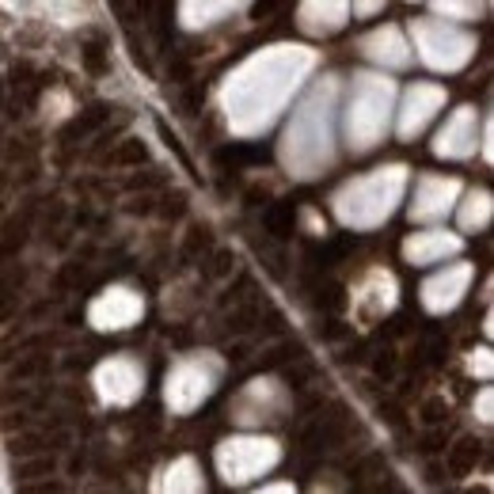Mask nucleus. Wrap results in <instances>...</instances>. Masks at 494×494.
<instances>
[{
    "instance_id": "obj_1",
    "label": "nucleus",
    "mask_w": 494,
    "mask_h": 494,
    "mask_svg": "<svg viewBox=\"0 0 494 494\" xmlns=\"http://www.w3.org/2000/svg\"><path fill=\"white\" fill-rule=\"evenodd\" d=\"M483 460V441L476 438H460L453 449H449V476H471L476 471V464Z\"/></svg>"
},
{
    "instance_id": "obj_2",
    "label": "nucleus",
    "mask_w": 494,
    "mask_h": 494,
    "mask_svg": "<svg viewBox=\"0 0 494 494\" xmlns=\"http://www.w3.org/2000/svg\"><path fill=\"white\" fill-rule=\"evenodd\" d=\"M267 232L270 236H277V240H286V236H293V228H297V206L293 202H274V206H267Z\"/></svg>"
},
{
    "instance_id": "obj_3",
    "label": "nucleus",
    "mask_w": 494,
    "mask_h": 494,
    "mask_svg": "<svg viewBox=\"0 0 494 494\" xmlns=\"http://www.w3.org/2000/svg\"><path fill=\"white\" fill-rule=\"evenodd\" d=\"M111 118V106H103V103H96V106H88L80 118H73L66 130H61V141H73V137H84V134H92V130H99V126Z\"/></svg>"
},
{
    "instance_id": "obj_4",
    "label": "nucleus",
    "mask_w": 494,
    "mask_h": 494,
    "mask_svg": "<svg viewBox=\"0 0 494 494\" xmlns=\"http://www.w3.org/2000/svg\"><path fill=\"white\" fill-rule=\"evenodd\" d=\"M270 160V148H259V145H228L217 153V164H263Z\"/></svg>"
},
{
    "instance_id": "obj_5",
    "label": "nucleus",
    "mask_w": 494,
    "mask_h": 494,
    "mask_svg": "<svg viewBox=\"0 0 494 494\" xmlns=\"http://www.w3.org/2000/svg\"><path fill=\"white\" fill-rule=\"evenodd\" d=\"M145 160H148V148L137 137L118 141V148L111 153V164H118V167H134V164H145Z\"/></svg>"
},
{
    "instance_id": "obj_6",
    "label": "nucleus",
    "mask_w": 494,
    "mask_h": 494,
    "mask_svg": "<svg viewBox=\"0 0 494 494\" xmlns=\"http://www.w3.org/2000/svg\"><path fill=\"white\" fill-rule=\"evenodd\" d=\"M38 476H54V457H35V460H19L15 468V479L19 483H27V479H38Z\"/></svg>"
},
{
    "instance_id": "obj_7",
    "label": "nucleus",
    "mask_w": 494,
    "mask_h": 494,
    "mask_svg": "<svg viewBox=\"0 0 494 494\" xmlns=\"http://www.w3.org/2000/svg\"><path fill=\"white\" fill-rule=\"evenodd\" d=\"M84 66H88V73H96V76L106 73V50H103V42H88V46H84Z\"/></svg>"
},
{
    "instance_id": "obj_8",
    "label": "nucleus",
    "mask_w": 494,
    "mask_h": 494,
    "mask_svg": "<svg viewBox=\"0 0 494 494\" xmlns=\"http://www.w3.org/2000/svg\"><path fill=\"white\" fill-rule=\"evenodd\" d=\"M202 247H209V228H206V225H198V228H190V236H187V244H183V259H195V255H198Z\"/></svg>"
},
{
    "instance_id": "obj_9",
    "label": "nucleus",
    "mask_w": 494,
    "mask_h": 494,
    "mask_svg": "<svg viewBox=\"0 0 494 494\" xmlns=\"http://www.w3.org/2000/svg\"><path fill=\"white\" fill-rule=\"evenodd\" d=\"M42 445H46V438H38V434H24V438H12V453L15 457H31V453H42Z\"/></svg>"
},
{
    "instance_id": "obj_10",
    "label": "nucleus",
    "mask_w": 494,
    "mask_h": 494,
    "mask_svg": "<svg viewBox=\"0 0 494 494\" xmlns=\"http://www.w3.org/2000/svg\"><path fill=\"white\" fill-rule=\"evenodd\" d=\"M50 369V358H24L12 369V377H35V373H46Z\"/></svg>"
},
{
    "instance_id": "obj_11",
    "label": "nucleus",
    "mask_w": 494,
    "mask_h": 494,
    "mask_svg": "<svg viewBox=\"0 0 494 494\" xmlns=\"http://www.w3.org/2000/svg\"><path fill=\"white\" fill-rule=\"evenodd\" d=\"M319 305H328V308H347V293H342V286H324L319 289Z\"/></svg>"
},
{
    "instance_id": "obj_12",
    "label": "nucleus",
    "mask_w": 494,
    "mask_h": 494,
    "mask_svg": "<svg viewBox=\"0 0 494 494\" xmlns=\"http://www.w3.org/2000/svg\"><path fill=\"white\" fill-rule=\"evenodd\" d=\"M445 415H449V403H445V399H426V403H422V422L434 426V422H441Z\"/></svg>"
},
{
    "instance_id": "obj_13",
    "label": "nucleus",
    "mask_w": 494,
    "mask_h": 494,
    "mask_svg": "<svg viewBox=\"0 0 494 494\" xmlns=\"http://www.w3.org/2000/svg\"><path fill=\"white\" fill-rule=\"evenodd\" d=\"M187 213V195H167L164 198V217H183Z\"/></svg>"
},
{
    "instance_id": "obj_14",
    "label": "nucleus",
    "mask_w": 494,
    "mask_h": 494,
    "mask_svg": "<svg viewBox=\"0 0 494 494\" xmlns=\"http://www.w3.org/2000/svg\"><path fill=\"white\" fill-rule=\"evenodd\" d=\"M232 263H236V259H232V251H217V255H213L209 274H213V277H221V274H228V270H232Z\"/></svg>"
},
{
    "instance_id": "obj_15",
    "label": "nucleus",
    "mask_w": 494,
    "mask_h": 494,
    "mask_svg": "<svg viewBox=\"0 0 494 494\" xmlns=\"http://www.w3.org/2000/svg\"><path fill=\"white\" fill-rule=\"evenodd\" d=\"M160 183H164V176H134V179H130L134 190H141V187H160Z\"/></svg>"
},
{
    "instance_id": "obj_16",
    "label": "nucleus",
    "mask_w": 494,
    "mask_h": 494,
    "mask_svg": "<svg viewBox=\"0 0 494 494\" xmlns=\"http://www.w3.org/2000/svg\"><path fill=\"white\" fill-rule=\"evenodd\" d=\"M12 312H15V305H12L8 297H0V324H8V319H12Z\"/></svg>"
},
{
    "instance_id": "obj_17",
    "label": "nucleus",
    "mask_w": 494,
    "mask_h": 494,
    "mask_svg": "<svg viewBox=\"0 0 494 494\" xmlns=\"http://www.w3.org/2000/svg\"><path fill=\"white\" fill-rule=\"evenodd\" d=\"M324 335H328V338H342V335H347V328H342V324H328Z\"/></svg>"
},
{
    "instance_id": "obj_18",
    "label": "nucleus",
    "mask_w": 494,
    "mask_h": 494,
    "mask_svg": "<svg viewBox=\"0 0 494 494\" xmlns=\"http://www.w3.org/2000/svg\"><path fill=\"white\" fill-rule=\"evenodd\" d=\"M0 99H5V84H0Z\"/></svg>"
}]
</instances>
